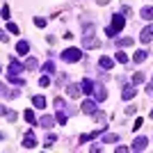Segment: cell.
I'll use <instances>...</instances> for the list:
<instances>
[{"instance_id": "cell-1", "label": "cell", "mask_w": 153, "mask_h": 153, "mask_svg": "<svg viewBox=\"0 0 153 153\" xmlns=\"http://www.w3.org/2000/svg\"><path fill=\"white\" fill-rule=\"evenodd\" d=\"M82 46L85 48H98V39L94 37V25H87V30H85V37H82Z\"/></svg>"}, {"instance_id": "cell-2", "label": "cell", "mask_w": 153, "mask_h": 153, "mask_svg": "<svg viewBox=\"0 0 153 153\" xmlns=\"http://www.w3.org/2000/svg\"><path fill=\"white\" fill-rule=\"evenodd\" d=\"M80 57H82V53H80V48H66V51H62V59L64 62H80Z\"/></svg>"}, {"instance_id": "cell-3", "label": "cell", "mask_w": 153, "mask_h": 153, "mask_svg": "<svg viewBox=\"0 0 153 153\" xmlns=\"http://www.w3.org/2000/svg\"><path fill=\"white\" fill-rule=\"evenodd\" d=\"M91 94H94V101H105V98H108V91H105L103 85H94V91H91Z\"/></svg>"}, {"instance_id": "cell-4", "label": "cell", "mask_w": 153, "mask_h": 153, "mask_svg": "<svg viewBox=\"0 0 153 153\" xmlns=\"http://www.w3.org/2000/svg\"><path fill=\"white\" fill-rule=\"evenodd\" d=\"M23 146H25V149H34V146H37V137H34L32 130L25 133V137H23Z\"/></svg>"}, {"instance_id": "cell-5", "label": "cell", "mask_w": 153, "mask_h": 153, "mask_svg": "<svg viewBox=\"0 0 153 153\" xmlns=\"http://www.w3.org/2000/svg\"><path fill=\"white\" fill-rule=\"evenodd\" d=\"M123 25H126V19H123L121 14H114V16H112V27H114L117 32H121Z\"/></svg>"}, {"instance_id": "cell-6", "label": "cell", "mask_w": 153, "mask_h": 153, "mask_svg": "<svg viewBox=\"0 0 153 153\" xmlns=\"http://www.w3.org/2000/svg\"><path fill=\"white\" fill-rule=\"evenodd\" d=\"M80 108H82L85 114H96V101H89V98H87V101H82Z\"/></svg>"}, {"instance_id": "cell-7", "label": "cell", "mask_w": 153, "mask_h": 153, "mask_svg": "<svg viewBox=\"0 0 153 153\" xmlns=\"http://www.w3.org/2000/svg\"><path fill=\"white\" fill-rule=\"evenodd\" d=\"M146 146H149V140H146V137H137V140L133 142V146H130V149H133V151H144Z\"/></svg>"}, {"instance_id": "cell-8", "label": "cell", "mask_w": 153, "mask_h": 153, "mask_svg": "<svg viewBox=\"0 0 153 153\" xmlns=\"http://www.w3.org/2000/svg\"><path fill=\"white\" fill-rule=\"evenodd\" d=\"M151 39H153V27H144L140 32V41L142 44H151Z\"/></svg>"}, {"instance_id": "cell-9", "label": "cell", "mask_w": 153, "mask_h": 153, "mask_svg": "<svg viewBox=\"0 0 153 153\" xmlns=\"http://www.w3.org/2000/svg\"><path fill=\"white\" fill-rule=\"evenodd\" d=\"M21 71H25V66L21 62H16V59H12V62H9V73H12V76H19Z\"/></svg>"}, {"instance_id": "cell-10", "label": "cell", "mask_w": 153, "mask_h": 153, "mask_svg": "<svg viewBox=\"0 0 153 153\" xmlns=\"http://www.w3.org/2000/svg\"><path fill=\"white\" fill-rule=\"evenodd\" d=\"M133 96H135V85H126L123 91H121V98H123V101H130Z\"/></svg>"}, {"instance_id": "cell-11", "label": "cell", "mask_w": 153, "mask_h": 153, "mask_svg": "<svg viewBox=\"0 0 153 153\" xmlns=\"http://www.w3.org/2000/svg\"><path fill=\"white\" fill-rule=\"evenodd\" d=\"M53 123H55V117H51V114H44L39 119V126L41 128H53Z\"/></svg>"}, {"instance_id": "cell-12", "label": "cell", "mask_w": 153, "mask_h": 153, "mask_svg": "<svg viewBox=\"0 0 153 153\" xmlns=\"http://www.w3.org/2000/svg\"><path fill=\"white\" fill-rule=\"evenodd\" d=\"M80 89H82L85 94H91V91H94V80H89V78H85L82 82H80Z\"/></svg>"}, {"instance_id": "cell-13", "label": "cell", "mask_w": 153, "mask_h": 153, "mask_svg": "<svg viewBox=\"0 0 153 153\" xmlns=\"http://www.w3.org/2000/svg\"><path fill=\"white\" fill-rule=\"evenodd\" d=\"M16 53L25 57V53H30V44H27V41H19V44H16Z\"/></svg>"}, {"instance_id": "cell-14", "label": "cell", "mask_w": 153, "mask_h": 153, "mask_svg": "<svg viewBox=\"0 0 153 153\" xmlns=\"http://www.w3.org/2000/svg\"><path fill=\"white\" fill-rule=\"evenodd\" d=\"M98 66H101V69H105V71H110L112 66H114V62H112L110 57H98Z\"/></svg>"}, {"instance_id": "cell-15", "label": "cell", "mask_w": 153, "mask_h": 153, "mask_svg": "<svg viewBox=\"0 0 153 153\" xmlns=\"http://www.w3.org/2000/svg\"><path fill=\"white\" fill-rule=\"evenodd\" d=\"M7 82L16 85V87H23V85H25V80H23V78H19V76H12V73H7Z\"/></svg>"}, {"instance_id": "cell-16", "label": "cell", "mask_w": 153, "mask_h": 153, "mask_svg": "<svg viewBox=\"0 0 153 153\" xmlns=\"http://www.w3.org/2000/svg\"><path fill=\"white\" fill-rule=\"evenodd\" d=\"M140 16H142L144 21H153V7H142Z\"/></svg>"}, {"instance_id": "cell-17", "label": "cell", "mask_w": 153, "mask_h": 153, "mask_svg": "<svg viewBox=\"0 0 153 153\" xmlns=\"http://www.w3.org/2000/svg\"><path fill=\"white\" fill-rule=\"evenodd\" d=\"M32 105L44 110V108H46V98H44V96H32Z\"/></svg>"}, {"instance_id": "cell-18", "label": "cell", "mask_w": 153, "mask_h": 153, "mask_svg": "<svg viewBox=\"0 0 153 153\" xmlns=\"http://www.w3.org/2000/svg\"><path fill=\"white\" fill-rule=\"evenodd\" d=\"M146 57H149V51H144V48L135 53V62H137V64H142V62H144Z\"/></svg>"}, {"instance_id": "cell-19", "label": "cell", "mask_w": 153, "mask_h": 153, "mask_svg": "<svg viewBox=\"0 0 153 153\" xmlns=\"http://www.w3.org/2000/svg\"><path fill=\"white\" fill-rule=\"evenodd\" d=\"M23 66H25L27 71H34V69H37V66H39V62H37V59H34V57H27Z\"/></svg>"}, {"instance_id": "cell-20", "label": "cell", "mask_w": 153, "mask_h": 153, "mask_svg": "<svg viewBox=\"0 0 153 153\" xmlns=\"http://www.w3.org/2000/svg\"><path fill=\"white\" fill-rule=\"evenodd\" d=\"M66 91H69V96H73V98H76L82 89H80V85H69V87H66Z\"/></svg>"}, {"instance_id": "cell-21", "label": "cell", "mask_w": 153, "mask_h": 153, "mask_svg": "<svg viewBox=\"0 0 153 153\" xmlns=\"http://www.w3.org/2000/svg\"><path fill=\"white\" fill-rule=\"evenodd\" d=\"M55 121H57L59 126L66 123V114H64V110H57V112H55Z\"/></svg>"}, {"instance_id": "cell-22", "label": "cell", "mask_w": 153, "mask_h": 153, "mask_svg": "<svg viewBox=\"0 0 153 153\" xmlns=\"http://www.w3.org/2000/svg\"><path fill=\"white\" fill-rule=\"evenodd\" d=\"M103 142H105V144H112V142H119V135L110 133V135H105V137H103Z\"/></svg>"}, {"instance_id": "cell-23", "label": "cell", "mask_w": 153, "mask_h": 153, "mask_svg": "<svg viewBox=\"0 0 153 153\" xmlns=\"http://www.w3.org/2000/svg\"><path fill=\"white\" fill-rule=\"evenodd\" d=\"M23 119H25L27 123H34V112H32V110H25V112H23Z\"/></svg>"}, {"instance_id": "cell-24", "label": "cell", "mask_w": 153, "mask_h": 153, "mask_svg": "<svg viewBox=\"0 0 153 153\" xmlns=\"http://www.w3.org/2000/svg\"><path fill=\"white\" fill-rule=\"evenodd\" d=\"M133 41H135L133 37H123V39H119V41H117V46H130Z\"/></svg>"}, {"instance_id": "cell-25", "label": "cell", "mask_w": 153, "mask_h": 153, "mask_svg": "<svg viewBox=\"0 0 153 153\" xmlns=\"http://www.w3.org/2000/svg\"><path fill=\"white\" fill-rule=\"evenodd\" d=\"M144 82V73H133V85H140Z\"/></svg>"}, {"instance_id": "cell-26", "label": "cell", "mask_w": 153, "mask_h": 153, "mask_svg": "<svg viewBox=\"0 0 153 153\" xmlns=\"http://www.w3.org/2000/svg\"><path fill=\"white\" fill-rule=\"evenodd\" d=\"M55 140H57V137H55V135H48V137H46V142H44V146H53V144H55Z\"/></svg>"}, {"instance_id": "cell-27", "label": "cell", "mask_w": 153, "mask_h": 153, "mask_svg": "<svg viewBox=\"0 0 153 153\" xmlns=\"http://www.w3.org/2000/svg\"><path fill=\"white\" fill-rule=\"evenodd\" d=\"M117 62H119V64H126L128 62V55H126V53H117Z\"/></svg>"}, {"instance_id": "cell-28", "label": "cell", "mask_w": 153, "mask_h": 153, "mask_svg": "<svg viewBox=\"0 0 153 153\" xmlns=\"http://www.w3.org/2000/svg\"><path fill=\"white\" fill-rule=\"evenodd\" d=\"M55 108H57V110H64V108H66V103H64V98H59V96L55 98Z\"/></svg>"}, {"instance_id": "cell-29", "label": "cell", "mask_w": 153, "mask_h": 153, "mask_svg": "<svg viewBox=\"0 0 153 153\" xmlns=\"http://www.w3.org/2000/svg\"><path fill=\"white\" fill-rule=\"evenodd\" d=\"M39 85H41V87H48V85H51V78H48V76H41V78H39Z\"/></svg>"}, {"instance_id": "cell-30", "label": "cell", "mask_w": 153, "mask_h": 153, "mask_svg": "<svg viewBox=\"0 0 153 153\" xmlns=\"http://www.w3.org/2000/svg\"><path fill=\"white\" fill-rule=\"evenodd\" d=\"M7 30L12 32V34H19V25L16 23H7Z\"/></svg>"}, {"instance_id": "cell-31", "label": "cell", "mask_w": 153, "mask_h": 153, "mask_svg": "<svg viewBox=\"0 0 153 153\" xmlns=\"http://www.w3.org/2000/svg\"><path fill=\"white\" fill-rule=\"evenodd\" d=\"M94 140V133H87V135H80V144H85V142Z\"/></svg>"}, {"instance_id": "cell-32", "label": "cell", "mask_w": 153, "mask_h": 153, "mask_svg": "<svg viewBox=\"0 0 153 153\" xmlns=\"http://www.w3.org/2000/svg\"><path fill=\"white\" fill-rule=\"evenodd\" d=\"M44 71H46V73H53V71H55V64H53V62H46L44 64Z\"/></svg>"}, {"instance_id": "cell-33", "label": "cell", "mask_w": 153, "mask_h": 153, "mask_svg": "<svg viewBox=\"0 0 153 153\" xmlns=\"http://www.w3.org/2000/svg\"><path fill=\"white\" fill-rule=\"evenodd\" d=\"M34 25H37V27H46V19L37 16V19H34Z\"/></svg>"}, {"instance_id": "cell-34", "label": "cell", "mask_w": 153, "mask_h": 153, "mask_svg": "<svg viewBox=\"0 0 153 153\" xmlns=\"http://www.w3.org/2000/svg\"><path fill=\"white\" fill-rule=\"evenodd\" d=\"M9 14H12V12H9V7L5 5V7H2V12H0V16H2V19L7 21V19H9Z\"/></svg>"}, {"instance_id": "cell-35", "label": "cell", "mask_w": 153, "mask_h": 153, "mask_svg": "<svg viewBox=\"0 0 153 153\" xmlns=\"http://www.w3.org/2000/svg\"><path fill=\"white\" fill-rule=\"evenodd\" d=\"M0 41H2V44H7V41H9V34H7L5 30H0Z\"/></svg>"}, {"instance_id": "cell-36", "label": "cell", "mask_w": 153, "mask_h": 153, "mask_svg": "<svg viewBox=\"0 0 153 153\" xmlns=\"http://www.w3.org/2000/svg\"><path fill=\"white\" fill-rule=\"evenodd\" d=\"M5 117H7V121H14V119H16V112L9 110V112H5Z\"/></svg>"}, {"instance_id": "cell-37", "label": "cell", "mask_w": 153, "mask_h": 153, "mask_svg": "<svg viewBox=\"0 0 153 153\" xmlns=\"http://www.w3.org/2000/svg\"><path fill=\"white\" fill-rule=\"evenodd\" d=\"M105 34H108V37H114V34H117V30H114L112 25H110V27H105Z\"/></svg>"}, {"instance_id": "cell-38", "label": "cell", "mask_w": 153, "mask_h": 153, "mask_svg": "<svg viewBox=\"0 0 153 153\" xmlns=\"http://www.w3.org/2000/svg\"><path fill=\"white\" fill-rule=\"evenodd\" d=\"M146 91H149V94H151V96H153V80H151V82H149V85H146Z\"/></svg>"}, {"instance_id": "cell-39", "label": "cell", "mask_w": 153, "mask_h": 153, "mask_svg": "<svg viewBox=\"0 0 153 153\" xmlns=\"http://www.w3.org/2000/svg\"><path fill=\"white\" fill-rule=\"evenodd\" d=\"M5 94H7V91H5V85L0 82V96H5Z\"/></svg>"}, {"instance_id": "cell-40", "label": "cell", "mask_w": 153, "mask_h": 153, "mask_svg": "<svg viewBox=\"0 0 153 153\" xmlns=\"http://www.w3.org/2000/svg\"><path fill=\"white\" fill-rule=\"evenodd\" d=\"M96 2H98V5H108L110 0H96Z\"/></svg>"}, {"instance_id": "cell-41", "label": "cell", "mask_w": 153, "mask_h": 153, "mask_svg": "<svg viewBox=\"0 0 153 153\" xmlns=\"http://www.w3.org/2000/svg\"><path fill=\"white\" fill-rule=\"evenodd\" d=\"M5 112H7V108H5V105H0V114H5Z\"/></svg>"}, {"instance_id": "cell-42", "label": "cell", "mask_w": 153, "mask_h": 153, "mask_svg": "<svg viewBox=\"0 0 153 153\" xmlns=\"http://www.w3.org/2000/svg\"><path fill=\"white\" fill-rule=\"evenodd\" d=\"M151 119H153V110H151Z\"/></svg>"}]
</instances>
